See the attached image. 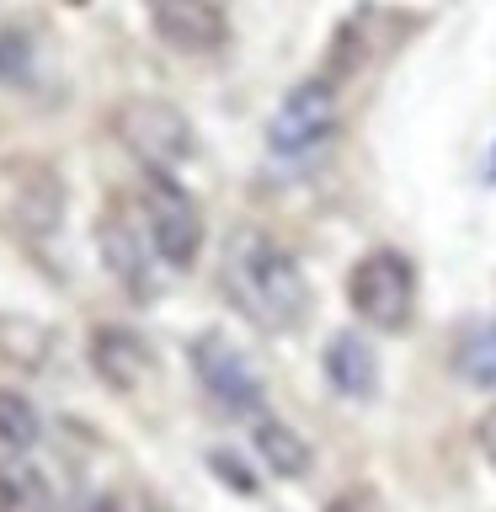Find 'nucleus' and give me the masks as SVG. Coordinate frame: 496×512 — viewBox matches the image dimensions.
<instances>
[{
  "instance_id": "1",
  "label": "nucleus",
  "mask_w": 496,
  "mask_h": 512,
  "mask_svg": "<svg viewBox=\"0 0 496 512\" xmlns=\"http://www.w3.org/2000/svg\"><path fill=\"white\" fill-rule=\"evenodd\" d=\"M219 278L230 304L262 331H299L310 315V283L299 262L262 230H230Z\"/></svg>"
},
{
  "instance_id": "2",
  "label": "nucleus",
  "mask_w": 496,
  "mask_h": 512,
  "mask_svg": "<svg viewBox=\"0 0 496 512\" xmlns=\"http://www.w3.org/2000/svg\"><path fill=\"white\" fill-rule=\"evenodd\" d=\"M112 134L123 139V150L139 155L144 171H176L182 160H192L198 134L182 107L160 102V96H128L112 112Z\"/></svg>"
},
{
  "instance_id": "3",
  "label": "nucleus",
  "mask_w": 496,
  "mask_h": 512,
  "mask_svg": "<svg viewBox=\"0 0 496 512\" xmlns=\"http://www.w3.org/2000/svg\"><path fill=\"white\" fill-rule=\"evenodd\" d=\"M347 299L363 326L374 331H406L416 310V267L400 251H368L347 272Z\"/></svg>"
},
{
  "instance_id": "4",
  "label": "nucleus",
  "mask_w": 496,
  "mask_h": 512,
  "mask_svg": "<svg viewBox=\"0 0 496 512\" xmlns=\"http://www.w3.org/2000/svg\"><path fill=\"white\" fill-rule=\"evenodd\" d=\"M144 235L166 267H192L203 246V214L171 171H144Z\"/></svg>"
},
{
  "instance_id": "5",
  "label": "nucleus",
  "mask_w": 496,
  "mask_h": 512,
  "mask_svg": "<svg viewBox=\"0 0 496 512\" xmlns=\"http://www.w3.org/2000/svg\"><path fill=\"white\" fill-rule=\"evenodd\" d=\"M0 224L48 240L64 224V182L43 160H0Z\"/></svg>"
},
{
  "instance_id": "6",
  "label": "nucleus",
  "mask_w": 496,
  "mask_h": 512,
  "mask_svg": "<svg viewBox=\"0 0 496 512\" xmlns=\"http://www.w3.org/2000/svg\"><path fill=\"white\" fill-rule=\"evenodd\" d=\"M192 374H198V384L208 390V400L224 406L230 416H251V422L262 416V400H267L262 374H256L246 363V352L230 347L219 331H208L192 342Z\"/></svg>"
},
{
  "instance_id": "7",
  "label": "nucleus",
  "mask_w": 496,
  "mask_h": 512,
  "mask_svg": "<svg viewBox=\"0 0 496 512\" xmlns=\"http://www.w3.org/2000/svg\"><path fill=\"white\" fill-rule=\"evenodd\" d=\"M331 134H336V86L331 80H299L267 123V144L278 155H310Z\"/></svg>"
},
{
  "instance_id": "8",
  "label": "nucleus",
  "mask_w": 496,
  "mask_h": 512,
  "mask_svg": "<svg viewBox=\"0 0 496 512\" xmlns=\"http://www.w3.org/2000/svg\"><path fill=\"white\" fill-rule=\"evenodd\" d=\"M155 38L176 54H214L230 38V22L214 0H144Z\"/></svg>"
},
{
  "instance_id": "9",
  "label": "nucleus",
  "mask_w": 496,
  "mask_h": 512,
  "mask_svg": "<svg viewBox=\"0 0 496 512\" xmlns=\"http://www.w3.org/2000/svg\"><path fill=\"white\" fill-rule=\"evenodd\" d=\"M144 235L134 219L123 214V208H107L102 224H96V251H102V267L118 278L134 299H150L155 294V267H150V251L155 246H144Z\"/></svg>"
},
{
  "instance_id": "10",
  "label": "nucleus",
  "mask_w": 496,
  "mask_h": 512,
  "mask_svg": "<svg viewBox=\"0 0 496 512\" xmlns=\"http://www.w3.org/2000/svg\"><path fill=\"white\" fill-rule=\"evenodd\" d=\"M91 368L102 374V384L134 395L155 379V352L139 331H128V326H96L91 331Z\"/></svg>"
},
{
  "instance_id": "11",
  "label": "nucleus",
  "mask_w": 496,
  "mask_h": 512,
  "mask_svg": "<svg viewBox=\"0 0 496 512\" xmlns=\"http://www.w3.org/2000/svg\"><path fill=\"white\" fill-rule=\"evenodd\" d=\"M326 379L342 390L347 400H368L379 390V358L358 331H336L326 347Z\"/></svg>"
},
{
  "instance_id": "12",
  "label": "nucleus",
  "mask_w": 496,
  "mask_h": 512,
  "mask_svg": "<svg viewBox=\"0 0 496 512\" xmlns=\"http://www.w3.org/2000/svg\"><path fill=\"white\" fill-rule=\"evenodd\" d=\"M251 448L262 454L267 470L283 475V480H304V475H310V464H315L310 443H304L288 422H278V416H256V422H251Z\"/></svg>"
},
{
  "instance_id": "13",
  "label": "nucleus",
  "mask_w": 496,
  "mask_h": 512,
  "mask_svg": "<svg viewBox=\"0 0 496 512\" xmlns=\"http://www.w3.org/2000/svg\"><path fill=\"white\" fill-rule=\"evenodd\" d=\"M0 512H59L54 480H48L27 454L0 459Z\"/></svg>"
},
{
  "instance_id": "14",
  "label": "nucleus",
  "mask_w": 496,
  "mask_h": 512,
  "mask_svg": "<svg viewBox=\"0 0 496 512\" xmlns=\"http://www.w3.org/2000/svg\"><path fill=\"white\" fill-rule=\"evenodd\" d=\"M48 352H54V331H48L43 320H32V315H0V363L38 374V368L48 363Z\"/></svg>"
},
{
  "instance_id": "15",
  "label": "nucleus",
  "mask_w": 496,
  "mask_h": 512,
  "mask_svg": "<svg viewBox=\"0 0 496 512\" xmlns=\"http://www.w3.org/2000/svg\"><path fill=\"white\" fill-rule=\"evenodd\" d=\"M38 438H43L38 406H32L22 390H0V443H6L11 454H27V448H38Z\"/></svg>"
},
{
  "instance_id": "16",
  "label": "nucleus",
  "mask_w": 496,
  "mask_h": 512,
  "mask_svg": "<svg viewBox=\"0 0 496 512\" xmlns=\"http://www.w3.org/2000/svg\"><path fill=\"white\" fill-rule=\"evenodd\" d=\"M454 368L475 384V390H491L496 395V320H491V326H475L470 336H464Z\"/></svg>"
},
{
  "instance_id": "17",
  "label": "nucleus",
  "mask_w": 496,
  "mask_h": 512,
  "mask_svg": "<svg viewBox=\"0 0 496 512\" xmlns=\"http://www.w3.org/2000/svg\"><path fill=\"white\" fill-rule=\"evenodd\" d=\"M0 80H6V86H27L32 80V38L16 27L0 32Z\"/></svg>"
},
{
  "instance_id": "18",
  "label": "nucleus",
  "mask_w": 496,
  "mask_h": 512,
  "mask_svg": "<svg viewBox=\"0 0 496 512\" xmlns=\"http://www.w3.org/2000/svg\"><path fill=\"white\" fill-rule=\"evenodd\" d=\"M208 464H214V470L224 475V486H235V491H246V496L256 491V480L246 475V464H235L230 454H214V459H208Z\"/></svg>"
},
{
  "instance_id": "19",
  "label": "nucleus",
  "mask_w": 496,
  "mask_h": 512,
  "mask_svg": "<svg viewBox=\"0 0 496 512\" xmlns=\"http://www.w3.org/2000/svg\"><path fill=\"white\" fill-rule=\"evenodd\" d=\"M475 443H480V454H486L491 464H496V406L480 416V427H475Z\"/></svg>"
},
{
  "instance_id": "20",
  "label": "nucleus",
  "mask_w": 496,
  "mask_h": 512,
  "mask_svg": "<svg viewBox=\"0 0 496 512\" xmlns=\"http://www.w3.org/2000/svg\"><path fill=\"white\" fill-rule=\"evenodd\" d=\"M75 512H123V507L112 502V496H91V502H80Z\"/></svg>"
}]
</instances>
